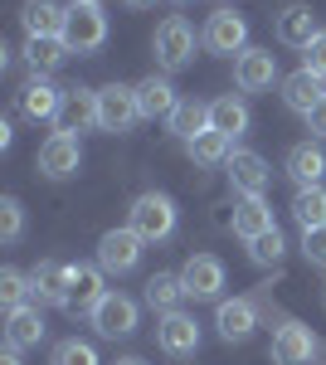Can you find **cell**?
Segmentation results:
<instances>
[{"mask_svg": "<svg viewBox=\"0 0 326 365\" xmlns=\"http://www.w3.org/2000/svg\"><path fill=\"white\" fill-rule=\"evenodd\" d=\"M25 297H34V287H29V278L20 273V268H5V273H0V302H5V312L25 307Z\"/></svg>", "mask_w": 326, "mask_h": 365, "instance_id": "cell-33", "label": "cell"}, {"mask_svg": "<svg viewBox=\"0 0 326 365\" xmlns=\"http://www.w3.org/2000/svg\"><path fill=\"white\" fill-rule=\"evenodd\" d=\"M248 258H253L258 268H277V263H282V234H277V225L263 229L258 239H248Z\"/></svg>", "mask_w": 326, "mask_h": 365, "instance_id": "cell-32", "label": "cell"}, {"mask_svg": "<svg viewBox=\"0 0 326 365\" xmlns=\"http://www.w3.org/2000/svg\"><path fill=\"white\" fill-rule=\"evenodd\" d=\"M44 341V317H39V307H15L5 312V346L10 351H29V346H39Z\"/></svg>", "mask_w": 326, "mask_h": 365, "instance_id": "cell-20", "label": "cell"}, {"mask_svg": "<svg viewBox=\"0 0 326 365\" xmlns=\"http://www.w3.org/2000/svg\"><path fill=\"white\" fill-rule=\"evenodd\" d=\"M180 282H185V297L210 302V297H219V287H224V263H219L215 253H190L185 268H180Z\"/></svg>", "mask_w": 326, "mask_h": 365, "instance_id": "cell-7", "label": "cell"}, {"mask_svg": "<svg viewBox=\"0 0 326 365\" xmlns=\"http://www.w3.org/2000/svg\"><path fill=\"white\" fill-rule=\"evenodd\" d=\"M20 234H25V210H20L15 195H5L0 200V239L5 244H20Z\"/></svg>", "mask_w": 326, "mask_h": 365, "instance_id": "cell-35", "label": "cell"}, {"mask_svg": "<svg viewBox=\"0 0 326 365\" xmlns=\"http://www.w3.org/2000/svg\"><path fill=\"white\" fill-rule=\"evenodd\" d=\"M224 170H229V180H234V190H239V195H263V190H268V180H272L268 161H263L258 151H234V156L224 161Z\"/></svg>", "mask_w": 326, "mask_h": 365, "instance_id": "cell-13", "label": "cell"}, {"mask_svg": "<svg viewBox=\"0 0 326 365\" xmlns=\"http://www.w3.org/2000/svg\"><path fill=\"white\" fill-rule=\"evenodd\" d=\"M215 327H219V336H224V341H248V336H253V327H258V312H253V302H248V297L219 302Z\"/></svg>", "mask_w": 326, "mask_h": 365, "instance_id": "cell-21", "label": "cell"}, {"mask_svg": "<svg viewBox=\"0 0 326 365\" xmlns=\"http://www.w3.org/2000/svg\"><path fill=\"white\" fill-rule=\"evenodd\" d=\"M210 127L224 132L229 141L244 137L248 132V103L244 98H215V103H210Z\"/></svg>", "mask_w": 326, "mask_h": 365, "instance_id": "cell-27", "label": "cell"}, {"mask_svg": "<svg viewBox=\"0 0 326 365\" xmlns=\"http://www.w3.org/2000/svg\"><path fill=\"white\" fill-rule=\"evenodd\" d=\"M58 108H63V88L44 83V78H29V83L20 88V113H25L29 122H54Z\"/></svg>", "mask_w": 326, "mask_h": 365, "instance_id": "cell-18", "label": "cell"}, {"mask_svg": "<svg viewBox=\"0 0 326 365\" xmlns=\"http://www.w3.org/2000/svg\"><path fill=\"white\" fill-rule=\"evenodd\" d=\"M292 220H297L302 229H322L326 225V190L322 185L297 190V200H292Z\"/></svg>", "mask_w": 326, "mask_h": 365, "instance_id": "cell-31", "label": "cell"}, {"mask_svg": "<svg viewBox=\"0 0 326 365\" xmlns=\"http://www.w3.org/2000/svg\"><path fill=\"white\" fill-rule=\"evenodd\" d=\"M112 365H146V361H136V356H122V361H112Z\"/></svg>", "mask_w": 326, "mask_h": 365, "instance_id": "cell-40", "label": "cell"}, {"mask_svg": "<svg viewBox=\"0 0 326 365\" xmlns=\"http://www.w3.org/2000/svg\"><path fill=\"white\" fill-rule=\"evenodd\" d=\"M156 346H161L165 356H190V351H200V327H195V317L165 312L161 327H156Z\"/></svg>", "mask_w": 326, "mask_h": 365, "instance_id": "cell-14", "label": "cell"}, {"mask_svg": "<svg viewBox=\"0 0 326 365\" xmlns=\"http://www.w3.org/2000/svg\"><path fill=\"white\" fill-rule=\"evenodd\" d=\"M141 249H146V239H141L132 225L108 229V234L98 239V268H103V273H132L136 263H141Z\"/></svg>", "mask_w": 326, "mask_h": 365, "instance_id": "cell-4", "label": "cell"}, {"mask_svg": "<svg viewBox=\"0 0 326 365\" xmlns=\"http://www.w3.org/2000/svg\"><path fill=\"white\" fill-rule=\"evenodd\" d=\"M151 49H156V63H161L165 73H175V68H185L195 58V29L180 20V15H170L156 25V39H151Z\"/></svg>", "mask_w": 326, "mask_h": 365, "instance_id": "cell-3", "label": "cell"}, {"mask_svg": "<svg viewBox=\"0 0 326 365\" xmlns=\"http://www.w3.org/2000/svg\"><path fill=\"white\" fill-rule=\"evenodd\" d=\"M73 54L68 44H63V34H39V39H25V58L34 73H54L63 58Z\"/></svg>", "mask_w": 326, "mask_h": 365, "instance_id": "cell-26", "label": "cell"}, {"mask_svg": "<svg viewBox=\"0 0 326 365\" xmlns=\"http://www.w3.org/2000/svg\"><path fill=\"white\" fill-rule=\"evenodd\" d=\"M63 10H68V5H58V0H25V5H20V25H25L29 39H39V34H63Z\"/></svg>", "mask_w": 326, "mask_h": 365, "instance_id": "cell-23", "label": "cell"}, {"mask_svg": "<svg viewBox=\"0 0 326 365\" xmlns=\"http://www.w3.org/2000/svg\"><path fill=\"white\" fill-rule=\"evenodd\" d=\"M317 34H322V29H317V20H312L307 5H287V10L277 15V44H287V49H307Z\"/></svg>", "mask_w": 326, "mask_h": 365, "instance_id": "cell-24", "label": "cell"}, {"mask_svg": "<svg viewBox=\"0 0 326 365\" xmlns=\"http://www.w3.org/2000/svg\"><path fill=\"white\" fill-rule=\"evenodd\" d=\"M185 151H190L195 166H219V161H229V156H234V141L210 127V132H200L195 141H185Z\"/></svg>", "mask_w": 326, "mask_h": 365, "instance_id": "cell-30", "label": "cell"}, {"mask_svg": "<svg viewBox=\"0 0 326 365\" xmlns=\"http://www.w3.org/2000/svg\"><path fill=\"white\" fill-rule=\"evenodd\" d=\"M103 297H108V287H103V268H98V263L73 268V278H68V297H63V312H93Z\"/></svg>", "mask_w": 326, "mask_h": 365, "instance_id": "cell-17", "label": "cell"}, {"mask_svg": "<svg viewBox=\"0 0 326 365\" xmlns=\"http://www.w3.org/2000/svg\"><path fill=\"white\" fill-rule=\"evenodd\" d=\"M287 175L297 180V190H307V185H322V175H326L322 146H312V141H297V146L287 151Z\"/></svg>", "mask_w": 326, "mask_h": 365, "instance_id": "cell-25", "label": "cell"}, {"mask_svg": "<svg viewBox=\"0 0 326 365\" xmlns=\"http://www.w3.org/2000/svg\"><path fill=\"white\" fill-rule=\"evenodd\" d=\"M302 68H312L317 78H326V29L307 44V49H302Z\"/></svg>", "mask_w": 326, "mask_h": 365, "instance_id": "cell-37", "label": "cell"}, {"mask_svg": "<svg viewBox=\"0 0 326 365\" xmlns=\"http://www.w3.org/2000/svg\"><path fill=\"white\" fill-rule=\"evenodd\" d=\"M170 132L180 141H195L200 132H210V103H195V98H180V108L170 113V122H165Z\"/></svg>", "mask_w": 326, "mask_h": 365, "instance_id": "cell-28", "label": "cell"}, {"mask_svg": "<svg viewBox=\"0 0 326 365\" xmlns=\"http://www.w3.org/2000/svg\"><path fill=\"white\" fill-rule=\"evenodd\" d=\"M98 5H103V0H98Z\"/></svg>", "mask_w": 326, "mask_h": 365, "instance_id": "cell-42", "label": "cell"}, {"mask_svg": "<svg viewBox=\"0 0 326 365\" xmlns=\"http://www.w3.org/2000/svg\"><path fill=\"white\" fill-rule=\"evenodd\" d=\"M54 365H103V361H98V351H93L88 341L68 336V341H58V346H54Z\"/></svg>", "mask_w": 326, "mask_h": 365, "instance_id": "cell-34", "label": "cell"}, {"mask_svg": "<svg viewBox=\"0 0 326 365\" xmlns=\"http://www.w3.org/2000/svg\"><path fill=\"white\" fill-rule=\"evenodd\" d=\"M229 229L239 234V239H258L263 229H272V210L263 205V195H239L234 200V210H229Z\"/></svg>", "mask_w": 326, "mask_h": 365, "instance_id": "cell-19", "label": "cell"}, {"mask_svg": "<svg viewBox=\"0 0 326 365\" xmlns=\"http://www.w3.org/2000/svg\"><path fill=\"white\" fill-rule=\"evenodd\" d=\"M78 137H68V132H54V137L39 146V175H49V180H68V175H78Z\"/></svg>", "mask_w": 326, "mask_h": 365, "instance_id": "cell-10", "label": "cell"}, {"mask_svg": "<svg viewBox=\"0 0 326 365\" xmlns=\"http://www.w3.org/2000/svg\"><path fill=\"white\" fill-rule=\"evenodd\" d=\"M136 122H141L136 88H127V83L98 88V127H103V132H132Z\"/></svg>", "mask_w": 326, "mask_h": 365, "instance_id": "cell-5", "label": "cell"}, {"mask_svg": "<svg viewBox=\"0 0 326 365\" xmlns=\"http://www.w3.org/2000/svg\"><path fill=\"white\" fill-rule=\"evenodd\" d=\"M88 322H93L98 336H108V341L132 336V331H136V302L127 297V292H108L98 307L88 312Z\"/></svg>", "mask_w": 326, "mask_h": 365, "instance_id": "cell-6", "label": "cell"}, {"mask_svg": "<svg viewBox=\"0 0 326 365\" xmlns=\"http://www.w3.org/2000/svg\"><path fill=\"white\" fill-rule=\"evenodd\" d=\"M63 44L73 54H93V49L108 44V15H103L98 0H73L63 10Z\"/></svg>", "mask_w": 326, "mask_h": 365, "instance_id": "cell-1", "label": "cell"}, {"mask_svg": "<svg viewBox=\"0 0 326 365\" xmlns=\"http://www.w3.org/2000/svg\"><path fill=\"white\" fill-rule=\"evenodd\" d=\"M282 103H287V113L312 117V113H317V108L326 103V78H317L312 68H297V73H287V78H282Z\"/></svg>", "mask_w": 326, "mask_h": 365, "instance_id": "cell-11", "label": "cell"}, {"mask_svg": "<svg viewBox=\"0 0 326 365\" xmlns=\"http://www.w3.org/2000/svg\"><path fill=\"white\" fill-rule=\"evenodd\" d=\"M68 278H73V268H68V263H58V258H44V263L29 273V287H34V307H39V302H49V307H63V297H68Z\"/></svg>", "mask_w": 326, "mask_h": 365, "instance_id": "cell-16", "label": "cell"}, {"mask_svg": "<svg viewBox=\"0 0 326 365\" xmlns=\"http://www.w3.org/2000/svg\"><path fill=\"white\" fill-rule=\"evenodd\" d=\"M127 225L146 239V244H161L175 234V205L170 195H156V190H146V195L132 200V210H127Z\"/></svg>", "mask_w": 326, "mask_h": 365, "instance_id": "cell-2", "label": "cell"}, {"mask_svg": "<svg viewBox=\"0 0 326 365\" xmlns=\"http://www.w3.org/2000/svg\"><path fill=\"white\" fill-rule=\"evenodd\" d=\"M136 108H141V117H151V122H156V117L170 122V113L180 108V98H175V88L165 83V78L151 73V78H141V83H136Z\"/></svg>", "mask_w": 326, "mask_h": 365, "instance_id": "cell-22", "label": "cell"}, {"mask_svg": "<svg viewBox=\"0 0 326 365\" xmlns=\"http://www.w3.org/2000/svg\"><path fill=\"white\" fill-rule=\"evenodd\" d=\"M180 297H185V282L180 273H156V278L146 282V307L151 312H180Z\"/></svg>", "mask_w": 326, "mask_h": 365, "instance_id": "cell-29", "label": "cell"}, {"mask_svg": "<svg viewBox=\"0 0 326 365\" xmlns=\"http://www.w3.org/2000/svg\"><path fill=\"white\" fill-rule=\"evenodd\" d=\"M307 132H312V137H326V103H322L312 117H307Z\"/></svg>", "mask_w": 326, "mask_h": 365, "instance_id": "cell-38", "label": "cell"}, {"mask_svg": "<svg viewBox=\"0 0 326 365\" xmlns=\"http://www.w3.org/2000/svg\"><path fill=\"white\" fill-rule=\"evenodd\" d=\"M302 253H307V263L326 268V225L322 229H302Z\"/></svg>", "mask_w": 326, "mask_h": 365, "instance_id": "cell-36", "label": "cell"}, {"mask_svg": "<svg viewBox=\"0 0 326 365\" xmlns=\"http://www.w3.org/2000/svg\"><path fill=\"white\" fill-rule=\"evenodd\" d=\"M122 5H132V10H141V5H156V0H122Z\"/></svg>", "mask_w": 326, "mask_h": 365, "instance_id": "cell-41", "label": "cell"}, {"mask_svg": "<svg viewBox=\"0 0 326 365\" xmlns=\"http://www.w3.org/2000/svg\"><path fill=\"white\" fill-rule=\"evenodd\" d=\"M0 365H20V351H10V346H5V356H0Z\"/></svg>", "mask_w": 326, "mask_h": 365, "instance_id": "cell-39", "label": "cell"}, {"mask_svg": "<svg viewBox=\"0 0 326 365\" xmlns=\"http://www.w3.org/2000/svg\"><path fill=\"white\" fill-rule=\"evenodd\" d=\"M312 356H317V341L307 327L287 322L272 331V365H312Z\"/></svg>", "mask_w": 326, "mask_h": 365, "instance_id": "cell-15", "label": "cell"}, {"mask_svg": "<svg viewBox=\"0 0 326 365\" xmlns=\"http://www.w3.org/2000/svg\"><path fill=\"white\" fill-rule=\"evenodd\" d=\"M88 127H98V93L93 88H63V108L54 117V132L78 137Z\"/></svg>", "mask_w": 326, "mask_h": 365, "instance_id": "cell-9", "label": "cell"}, {"mask_svg": "<svg viewBox=\"0 0 326 365\" xmlns=\"http://www.w3.org/2000/svg\"><path fill=\"white\" fill-rule=\"evenodd\" d=\"M234 83L244 93H263V88L277 83V54L272 49H244L234 58Z\"/></svg>", "mask_w": 326, "mask_h": 365, "instance_id": "cell-12", "label": "cell"}, {"mask_svg": "<svg viewBox=\"0 0 326 365\" xmlns=\"http://www.w3.org/2000/svg\"><path fill=\"white\" fill-rule=\"evenodd\" d=\"M205 49L210 54H244L248 49V20L234 10H215L205 25Z\"/></svg>", "mask_w": 326, "mask_h": 365, "instance_id": "cell-8", "label": "cell"}]
</instances>
